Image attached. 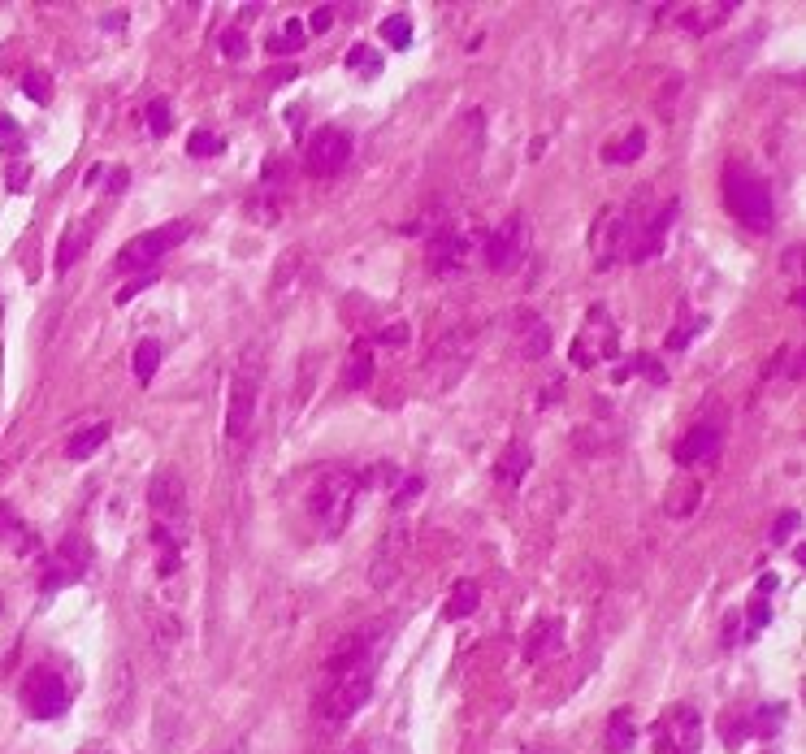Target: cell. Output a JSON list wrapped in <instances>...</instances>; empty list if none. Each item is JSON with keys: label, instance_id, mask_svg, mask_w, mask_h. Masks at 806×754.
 I'll use <instances>...</instances> for the list:
<instances>
[{"label": "cell", "instance_id": "12", "mask_svg": "<svg viewBox=\"0 0 806 754\" xmlns=\"http://www.w3.org/2000/svg\"><path fill=\"white\" fill-rule=\"evenodd\" d=\"M525 247H529V221L520 213H511L499 230H490L486 238V265L494 274H511L520 260H525Z\"/></svg>", "mask_w": 806, "mask_h": 754}, {"label": "cell", "instance_id": "3", "mask_svg": "<svg viewBox=\"0 0 806 754\" xmlns=\"http://www.w3.org/2000/svg\"><path fill=\"white\" fill-rule=\"evenodd\" d=\"M724 208L733 221H742L750 235H767L776 221V199H772V182L754 174L746 160H728L724 165Z\"/></svg>", "mask_w": 806, "mask_h": 754}, {"label": "cell", "instance_id": "11", "mask_svg": "<svg viewBox=\"0 0 806 754\" xmlns=\"http://www.w3.org/2000/svg\"><path fill=\"white\" fill-rule=\"evenodd\" d=\"M347 160H352V135L343 126H321L304 148V165L313 179H335Z\"/></svg>", "mask_w": 806, "mask_h": 754}, {"label": "cell", "instance_id": "28", "mask_svg": "<svg viewBox=\"0 0 806 754\" xmlns=\"http://www.w3.org/2000/svg\"><path fill=\"white\" fill-rule=\"evenodd\" d=\"M382 40L391 44L394 53H403V48L413 44V18H408V14H391V18L382 22Z\"/></svg>", "mask_w": 806, "mask_h": 754}, {"label": "cell", "instance_id": "2", "mask_svg": "<svg viewBox=\"0 0 806 754\" xmlns=\"http://www.w3.org/2000/svg\"><path fill=\"white\" fill-rule=\"evenodd\" d=\"M148 508H152V542L160 551V573H174L182 542H187V481L178 469H157L148 486Z\"/></svg>", "mask_w": 806, "mask_h": 754}, {"label": "cell", "instance_id": "7", "mask_svg": "<svg viewBox=\"0 0 806 754\" xmlns=\"http://www.w3.org/2000/svg\"><path fill=\"white\" fill-rule=\"evenodd\" d=\"M187 235H191V221H165V226L148 230V235H135L118 252L113 269H118V274H143V269H152L160 256H170Z\"/></svg>", "mask_w": 806, "mask_h": 754}, {"label": "cell", "instance_id": "30", "mask_svg": "<svg viewBox=\"0 0 806 754\" xmlns=\"http://www.w3.org/2000/svg\"><path fill=\"white\" fill-rule=\"evenodd\" d=\"M187 152H191V157H217V152H226V140L213 135V130H196V135L187 140Z\"/></svg>", "mask_w": 806, "mask_h": 754}, {"label": "cell", "instance_id": "19", "mask_svg": "<svg viewBox=\"0 0 806 754\" xmlns=\"http://www.w3.org/2000/svg\"><path fill=\"white\" fill-rule=\"evenodd\" d=\"M559 642H564V624L551 620V615H547V620H538V624L529 629V637H525V663H538L542 655H551Z\"/></svg>", "mask_w": 806, "mask_h": 754}, {"label": "cell", "instance_id": "25", "mask_svg": "<svg viewBox=\"0 0 806 754\" xmlns=\"http://www.w3.org/2000/svg\"><path fill=\"white\" fill-rule=\"evenodd\" d=\"M646 152V135L642 130H629L620 143H607L603 148V160H611V165H625V160H637Z\"/></svg>", "mask_w": 806, "mask_h": 754}, {"label": "cell", "instance_id": "33", "mask_svg": "<svg viewBox=\"0 0 806 754\" xmlns=\"http://www.w3.org/2000/svg\"><path fill=\"white\" fill-rule=\"evenodd\" d=\"M148 130H152V135H170V104H165V100H148Z\"/></svg>", "mask_w": 806, "mask_h": 754}, {"label": "cell", "instance_id": "39", "mask_svg": "<svg viewBox=\"0 0 806 754\" xmlns=\"http://www.w3.org/2000/svg\"><path fill=\"white\" fill-rule=\"evenodd\" d=\"M221 53H226V57H243V53H248L243 31H226V35H221Z\"/></svg>", "mask_w": 806, "mask_h": 754}, {"label": "cell", "instance_id": "20", "mask_svg": "<svg viewBox=\"0 0 806 754\" xmlns=\"http://www.w3.org/2000/svg\"><path fill=\"white\" fill-rule=\"evenodd\" d=\"M529 459H533V451H529V442H508V451L499 456V464H494V477L503 481V486H516L520 477H525V469H529Z\"/></svg>", "mask_w": 806, "mask_h": 754}, {"label": "cell", "instance_id": "35", "mask_svg": "<svg viewBox=\"0 0 806 754\" xmlns=\"http://www.w3.org/2000/svg\"><path fill=\"white\" fill-rule=\"evenodd\" d=\"M772 620V607L763 603V594H754V603H750V624H746V637H759L763 633V624Z\"/></svg>", "mask_w": 806, "mask_h": 754}, {"label": "cell", "instance_id": "27", "mask_svg": "<svg viewBox=\"0 0 806 754\" xmlns=\"http://www.w3.org/2000/svg\"><path fill=\"white\" fill-rule=\"evenodd\" d=\"M629 373H642L646 382H655V386H664V382H668V369H659V360L646 356V352H637V356L625 360V369H620L616 377H629Z\"/></svg>", "mask_w": 806, "mask_h": 754}, {"label": "cell", "instance_id": "38", "mask_svg": "<svg viewBox=\"0 0 806 754\" xmlns=\"http://www.w3.org/2000/svg\"><path fill=\"white\" fill-rule=\"evenodd\" d=\"M0 143H9L14 152H22V130H18V121L5 118V113H0Z\"/></svg>", "mask_w": 806, "mask_h": 754}, {"label": "cell", "instance_id": "44", "mask_svg": "<svg viewBox=\"0 0 806 754\" xmlns=\"http://www.w3.org/2000/svg\"><path fill=\"white\" fill-rule=\"evenodd\" d=\"M83 754H104V746H100V741H92V746H83Z\"/></svg>", "mask_w": 806, "mask_h": 754}, {"label": "cell", "instance_id": "6", "mask_svg": "<svg viewBox=\"0 0 806 754\" xmlns=\"http://www.w3.org/2000/svg\"><path fill=\"white\" fill-rule=\"evenodd\" d=\"M256 399H260V352H248L243 364L235 373V386H230V412H226V438L230 447H243L248 434H252L256 420Z\"/></svg>", "mask_w": 806, "mask_h": 754}, {"label": "cell", "instance_id": "8", "mask_svg": "<svg viewBox=\"0 0 806 754\" xmlns=\"http://www.w3.org/2000/svg\"><path fill=\"white\" fill-rule=\"evenodd\" d=\"M620 352V330H616V321H611L607 308H590L586 321H581V334L572 338V364H581V369H594V364H603Z\"/></svg>", "mask_w": 806, "mask_h": 754}, {"label": "cell", "instance_id": "17", "mask_svg": "<svg viewBox=\"0 0 806 754\" xmlns=\"http://www.w3.org/2000/svg\"><path fill=\"white\" fill-rule=\"evenodd\" d=\"M672 218H676V199H672L664 213H655V218L637 230L642 238H633V247H629V260H650V256H659L664 252V238H668V226Z\"/></svg>", "mask_w": 806, "mask_h": 754}, {"label": "cell", "instance_id": "32", "mask_svg": "<svg viewBox=\"0 0 806 754\" xmlns=\"http://www.w3.org/2000/svg\"><path fill=\"white\" fill-rule=\"evenodd\" d=\"M87 238H92V230H87V226H79V235H74V230L65 235V243H61V256H57V269H61V274L70 269V256H79L83 247H87Z\"/></svg>", "mask_w": 806, "mask_h": 754}, {"label": "cell", "instance_id": "36", "mask_svg": "<svg viewBox=\"0 0 806 754\" xmlns=\"http://www.w3.org/2000/svg\"><path fill=\"white\" fill-rule=\"evenodd\" d=\"M299 44H304V26H299V22H286V26H282V35L274 40V48H277V53H296Z\"/></svg>", "mask_w": 806, "mask_h": 754}, {"label": "cell", "instance_id": "40", "mask_svg": "<svg viewBox=\"0 0 806 754\" xmlns=\"http://www.w3.org/2000/svg\"><path fill=\"white\" fill-rule=\"evenodd\" d=\"M330 26H335V9H330V5L313 9V18H308V31H330Z\"/></svg>", "mask_w": 806, "mask_h": 754}, {"label": "cell", "instance_id": "29", "mask_svg": "<svg viewBox=\"0 0 806 754\" xmlns=\"http://www.w3.org/2000/svg\"><path fill=\"white\" fill-rule=\"evenodd\" d=\"M22 92L31 100H40V104H48V100H53V79H48L44 70H26V74H22Z\"/></svg>", "mask_w": 806, "mask_h": 754}, {"label": "cell", "instance_id": "5", "mask_svg": "<svg viewBox=\"0 0 806 754\" xmlns=\"http://www.w3.org/2000/svg\"><path fill=\"white\" fill-rule=\"evenodd\" d=\"M633 238H637V221H633L629 208H620V204H607L590 226V252H594V265L598 269H611V265H620V260L629 256Z\"/></svg>", "mask_w": 806, "mask_h": 754}, {"label": "cell", "instance_id": "1", "mask_svg": "<svg viewBox=\"0 0 806 754\" xmlns=\"http://www.w3.org/2000/svg\"><path fill=\"white\" fill-rule=\"evenodd\" d=\"M374 668H377V646H374V629L355 633L343 642V651L330 659V672H325V685L316 694V715L325 724H343L347 715H355L369 694H374Z\"/></svg>", "mask_w": 806, "mask_h": 754}, {"label": "cell", "instance_id": "13", "mask_svg": "<svg viewBox=\"0 0 806 754\" xmlns=\"http://www.w3.org/2000/svg\"><path fill=\"white\" fill-rule=\"evenodd\" d=\"M87 564H92V551H87V537L70 534L65 542L57 546V556L48 559V581H44V590H61V585H70V581H79L87 573Z\"/></svg>", "mask_w": 806, "mask_h": 754}, {"label": "cell", "instance_id": "42", "mask_svg": "<svg viewBox=\"0 0 806 754\" xmlns=\"http://www.w3.org/2000/svg\"><path fill=\"white\" fill-rule=\"evenodd\" d=\"M22 182H26V165H18V169H14V174H9V187H14V191H18Z\"/></svg>", "mask_w": 806, "mask_h": 754}, {"label": "cell", "instance_id": "16", "mask_svg": "<svg viewBox=\"0 0 806 754\" xmlns=\"http://www.w3.org/2000/svg\"><path fill=\"white\" fill-rule=\"evenodd\" d=\"M551 325L538 317L533 308H520L516 313V347H520V356L525 360H542L547 352H551Z\"/></svg>", "mask_w": 806, "mask_h": 754}, {"label": "cell", "instance_id": "23", "mask_svg": "<svg viewBox=\"0 0 806 754\" xmlns=\"http://www.w3.org/2000/svg\"><path fill=\"white\" fill-rule=\"evenodd\" d=\"M343 382L352 386V391H364L369 382H374V352H369V343H360L352 356H347V369H343Z\"/></svg>", "mask_w": 806, "mask_h": 754}, {"label": "cell", "instance_id": "24", "mask_svg": "<svg viewBox=\"0 0 806 754\" xmlns=\"http://www.w3.org/2000/svg\"><path fill=\"white\" fill-rule=\"evenodd\" d=\"M104 438H109V425L100 420V425H87V430H79V434L70 438V447H65V456L70 459H92L104 447Z\"/></svg>", "mask_w": 806, "mask_h": 754}, {"label": "cell", "instance_id": "14", "mask_svg": "<svg viewBox=\"0 0 806 754\" xmlns=\"http://www.w3.org/2000/svg\"><path fill=\"white\" fill-rule=\"evenodd\" d=\"M720 447H724V430L720 425H711V420H698L694 430H685V438L676 442V464H711V459L720 456Z\"/></svg>", "mask_w": 806, "mask_h": 754}, {"label": "cell", "instance_id": "34", "mask_svg": "<svg viewBox=\"0 0 806 754\" xmlns=\"http://www.w3.org/2000/svg\"><path fill=\"white\" fill-rule=\"evenodd\" d=\"M793 529H802V512H793V508H789V512H781L776 525H772V542H789Z\"/></svg>", "mask_w": 806, "mask_h": 754}, {"label": "cell", "instance_id": "18", "mask_svg": "<svg viewBox=\"0 0 806 754\" xmlns=\"http://www.w3.org/2000/svg\"><path fill=\"white\" fill-rule=\"evenodd\" d=\"M728 18H733V5H724V0H715V5H681L676 9V22L685 26L689 35H707V31H715Z\"/></svg>", "mask_w": 806, "mask_h": 754}, {"label": "cell", "instance_id": "22", "mask_svg": "<svg viewBox=\"0 0 806 754\" xmlns=\"http://www.w3.org/2000/svg\"><path fill=\"white\" fill-rule=\"evenodd\" d=\"M477 607H481V585H477V581H460L452 594H447L442 615H447V620H464V615H472Z\"/></svg>", "mask_w": 806, "mask_h": 754}, {"label": "cell", "instance_id": "9", "mask_svg": "<svg viewBox=\"0 0 806 754\" xmlns=\"http://www.w3.org/2000/svg\"><path fill=\"white\" fill-rule=\"evenodd\" d=\"M655 750L659 754H698L703 750V715L694 707H672L655 724Z\"/></svg>", "mask_w": 806, "mask_h": 754}, {"label": "cell", "instance_id": "26", "mask_svg": "<svg viewBox=\"0 0 806 754\" xmlns=\"http://www.w3.org/2000/svg\"><path fill=\"white\" fill-rule=\"evenodd\" d=\"M157 364H160V343L157 338H143L135 347V377L148 386L152 377H157Z\"/></svg>", "mask_w": 806, "mask_h": 754}, {"label": "cell", "instance_id": "10", "mask_svg": "<svg viewBox=\"0 0 806 754\" xmlns=\"http://www.w3.org/2000/svg\"><path fill=\"white\" fill-rule=\"evenodd\" d=\"M70 681H61L57 672H48V668H35V672L26 676V685H22V702H26V711L35 715V720H57V715L70 711Z\"/></svg>", "mask_w": 806, "mask_h": 754}, {"label": "cell", "instance_id": "43", "mask_svg": "<svg viewBox=\"0 0 806 754\" xmlns=\"http://www.w3.org/2000/svg\"><path fill=\"white\" fill-rule=\"evenodd\" d=\"M525 754H564V750H559V746H529Z\"/></svg>", "mask_w": 806, "mask_h": 754}, {"label": "cell", "instance_id": "41", "mask_svg": "<svg viewBox=\"0 0 806 754\" xmlns=\"http://www.w3.org/2000/svg\"><path fill=\"white\" fill-rule=\"evenodd\" d=\"M377 343H391V347H403L408 343V325H391V330H382Z\"/></svg>", "mask_w": 806, "mask_h": 754}, {"label": "cell", "instance_id": "45", "mask_svg": "<svg viewBox=\"0 0 806 754\" xmlns=\"http://www.w3.org/2000/svg\"><path fill=\"white\" fill-rule=\"evenodd\" d=\"M352 754H369V750H364V746H355V750H352Z\"/></svg>", "mask_w": 806, "mask_h": 754}, {"label": "cell", "instance_id": "4", "mask_svg": "<svg viewBox=\"0 0 806 754\" xmlns=\"http://www.w3.org/2000/svg\"><path fill=\"white\" fill-rule=\"evenodd\" d=\"M355 490H360V477L347 473V469H335V473L316 477L313 495H308V508H313L316 529L325 537H338L347 529L352 508H355Z\"/></svg>", "mask_w": 806, "mask_h": 754}, {"label": "cell", "instance_id": "31", "mask_svg": "<svg viewBox=\"0 0 806 754\" xmlns=\"http://www.w3.org/2000/svg\"><path fill=\"white\" fill-rule=\"evenodd\" d=\"M347 70H360V74H369V79H374L377 70H382V57H374V48L355 44L352 53H347Z\"/></svg>", "mask_w": 806, "mask_h": 754}, {"label": "cell", "instance_id": "37", "mask_svg": "<svg viewBox=\"0 0 806 754\" xmlns=\"http://www.w3.org/2000/svg\"><path fill=\"white\" fill-rule=\"evenodd\" d=\"M703 325H707L703 317H698V321H685V325H676V330H672V338H668V347H676V352H681V347H689V338L698 334Z\"/></svg>", "mask_w": 806, "mask_h": 754}, {"label": "cell", "instance_id": "15", "mask_svg": "<svg viewBox=\"0 0 806 754\" xmlns=\"http://www.w3.org/2000/svg\"><path fill=\"white\" fill-rule=\"evenodd\" d=\"M464 260H469V235L464 230H455V226H442L438 235H430V265L433 274H460L464 269Z\"/></svg>", "mask_w": 806, "mask_h": 754}, {"label": "cell", "instance_id": "21", "mask_svg": "<svg viewBox=\"0 0 806 754\" xmlns=\"http://www.w3.org/2000/svg\"><path fill=\"white\" fill-rule=\"evenodd\" d=\"M633 737H637V729H633V715L625 711V707H620V711H611L607 733H603L607 754H629L633 750Z\"/></svg>", "mask_w": 806, "mask_h": 754}]
</instances>
